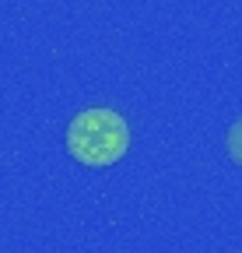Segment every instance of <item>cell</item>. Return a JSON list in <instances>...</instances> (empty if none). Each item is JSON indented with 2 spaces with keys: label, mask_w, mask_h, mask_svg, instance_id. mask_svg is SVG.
I'll list each match as a JSON object with an SVG mask.
<instances>
[{
  "label": "cell",
  "mask_w": 242,
  "mask_h": 253,
  "mask_svg": "<svg viewBox=\"0 0 242 253\" xmlns=\"http://www.w3.org/2000/svg\"><path fill=\"white\" fill-rule=\"evenodd\" d=\"M225 151H228V158L242 169V116L228 126V137H225Z\"/></svg>",
  "instance_id": "cell-2"
},
{
  "label": "cell",
  "mask_w": 242,
  "mask_h": 253,
  "mask_svg": "<svg viewBox=\"0 0 242 253\" xmlns=\"http://www.w3.org/2000/svg\"><path fill=\"white\" fill-rule=\"evenodd\" d=\"M130 148V126L109 106L81 109L67 126V155L88 169L116 166Z\"/></svg>",
  "instance_id": "cell-1"
}]
</instances>
